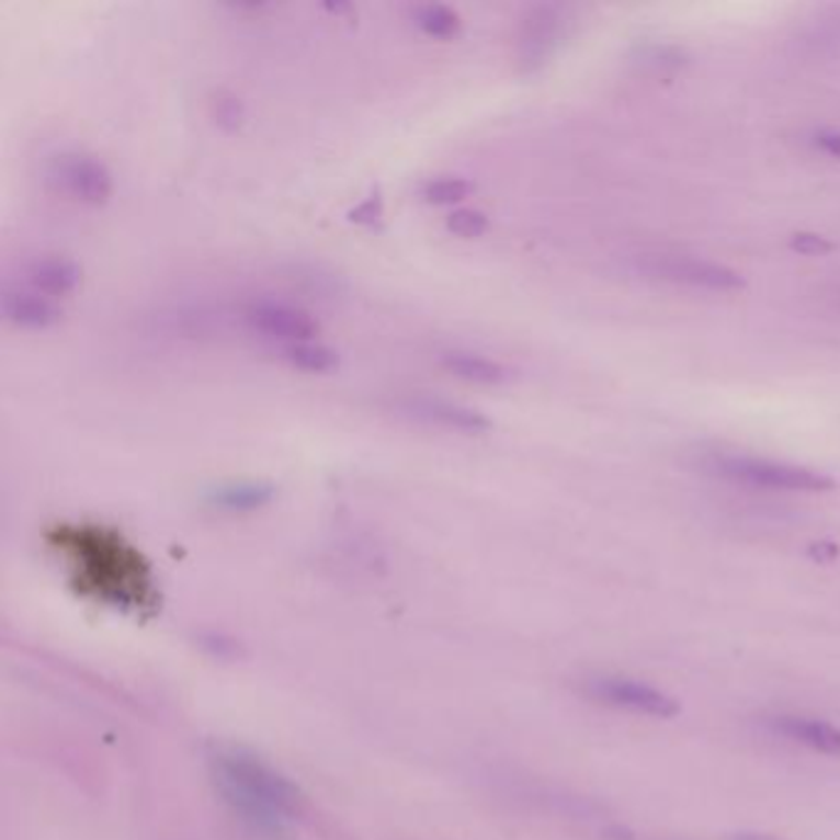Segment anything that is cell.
I'll return each instance as SVG.
<instances>
[{
    "label": "cell",
    "mask_w": 840,
    "mask_h": 840,
    "mask_svg": "<svg viewBox=\"0 0 840 840\" xmlns=\"http://www.w3.org/2000/svg\"><path fill=\"white\" fill-rule=\"evenodd\" d=\"M49 545L63 557L82 592L114 606L141 609L151 604V567L116 530L65 523L49 533Z\"/></svg>",
    "instance_id": "6da1fadb"
},
{
    "label": "cell",
    "mask_w": 840,
    "mask_h": 840,
    "mask_svg": "<svg viewBox=\"0 0 840 840\" xmlns=\"http://www.w3.org/2000/svg\"><path fill=\"white\" fill-rule=\"evenodd\" d=\"M217 792L259 833H284L302 814V796L262 757L242 747H223L209 759Z\"/></svg>",
    "instance_id": "7a4b0ae2"
},
{
    "label": "cell",
    "mask_w": 840,
    "mask_h": 840,
    "mask_svg": "<svg viewBox=\"0 0 840 840\" xmlns=\"http://www.w3.org/2000/svg\"><path fill=\"white\" fill-rule=\"evenodd\" d=\"M713 472L729 481L774 488V491H798V493H826L836 481L831 476L806 466H794L784 462H769L754 456H719L715 458Z\"/></svg>",
    "instance_id": "3957f363"
},
{
    "label": "cell",
    "mask_w": 840,
    "mask_h": 840,
    "mask_svg": "<svg viewBox=\"0 0 840 840\" xmlns=\"http://www.w3.org/2000/svg\"><path fill=\"white\" fill-rule=\"evenodd\" d=\"M634 266L648 279L710 288V292H735V288L745 286L742 274H737L735 269L690 254H638Z\"/></svg>",
    "instance_id": "277c9868"
},
{
    "label": "cell",
    "mask_w": 840,
    "mask_h": 840,
    "mask_svg": "<svg viewBox=\"0 0 840 840\" xmlns=\"http://www.w3.org/2000/svg\"><path fill=\"white\" fill-rule=\"evenodd\" d=\"M242 321L257 338L279 348L318 338L316 318L302 306L274 296H257L242 308Z\"/></svg>",
    "instance_id": "5b68a950"
},
{
    "label": "cell",
    "mask_w": 840,
    "mask_h": 840,
    "mask_svg": "<svg viewBox=\"0 0 840 840\" xmlns=\"http://www.w3.org/2000/svg\"><path fill=\"white\" fill-rule=\"evenodd\" d=\"M47 180L59 195L79 205L99 207L114 193V175L97 156L79 151L59 154L47 170Z\"/></svg>",
    "instance_id": "8992f818"
},
{
    "label": "cell",
    "mask_w": 840,
    "mask_h": 840,
    "mask_svg": "<svg viewBox=\"0 0 840 840\" xmlns=\"http://www.w3.org/2000/svg\"><path fill=\"white\" fill-rule=\"evenodd\" d=\"M395 412L402 419H409V422L439 429V432L449 434L478 436L491 429V419H488L481 409H474L464 402H454V399L436 395H402L395 402Z\"/></svg>",
    "instance_id": "52a82bcc"
},
{
    "label": "cell",
    "mask_w": 840,
    "mask_h": 840,
    "mask_svg": "<svg viewBox=\"0 0 840 840\" xmlns=\"http://www.w3.org/2000/svg\"><path fill=\"white\" fill-rule=\"evenodd\" d=\"M589 695L599 700V703L624 707L628 713L648 717L668 719L680 713V705L673 695L632 678H597L589 683Z\"/></svg>",
    "instance_id": "ba28073f"
},
{
    "label": "cell",
    "mask_w": 840,
    "mask_h": 840,
    "mask_svg": "<svg viewBox=\"0 0 840 840\" xmlns=\"http://www.w3.org/2000/svg\"><path fill=\"white\" fill-rule=\"evenodd\" d=\"M3 316L20 331H49L63 318V308L57 306L55 298H47L45 294L20 284L5 288Z\"/></svg>",
    "instance_id": "9c48e42d"
},
{
    "label": "cell",
    "mask_w": 840,
    "mask_h": 840,
    "mask_svg": "<svg viewBox=\"0 0 840 840\" xmlns=\"http://www.w3.org/2000/svg\"><path fill=\"white\" fill-rule=\"evenodd\" d=\"M79 282H82V272L79 266L67 257L45 254L30 262L25 269L23 284L33 288V292L45 294L47 298H67L77 292Z\"/></svg>",
    "instance_id": "30bf717a"
},
{
    "label": "cell",
    "mask_w": 840,
    "mask_h": 840,
    "mask_svg": "<svg viewBox=\"0 0 840 840\" xmlns=\"http://www.w3.org/2000/svg\"><path fill=\"white\" fill-rule=\"evenodd\" d=\"M774 729L796 745H804L814 752L828 757H840V727L826 723V719L804 717V715H782L774 719Z\"/></svg>",
    "instance_id": "8fae6325"
},
{
    "label": "cell",
    "mask_w": 840,
    "mask_h": 840,
    "mask_svg": "<svg viewBox=\"0 0 840 840\" xmlns=\"http://www.w3.org/2000/svg\"><path fill=\"white\" fill-rule=\"evenodd\" d=\"M439 363H442L449 375L472 385H501L510 377L503 363H498V360L484 353H476V350H446V353L439 357Z\"/></svg>",
    "instance_id": "7c38bea8"
},
{
    "label": "cell",
    "mask_w": 840,
    "mask_h": 840,
    "mask_svg": "<svg viewBox=\"0 0 840 840\" xmlns=\"http://www.w3.org/2000/svg\"><path fill=\"white\" fill-rule=\"evenodd\" d=\"M559 15L555 8H535L525 20L523 35H520V63L527 69H535L545 57L553 53L557 43Z\"/></svg>",
    "instance_id": "4fadbf2b"
},
{
    "label": "cell",
    "mask_w": 840,
    "mask_h": 840,
    "mask_svg": "<svg viewBox=\"0 0 840 840\" xmlns=\"http://www.w3.org/2000/svg\"><path fill=\"white\" fill-rule=\"evenodd\" d=\"M279 355L288 367L306 375H328L338 367L336 350L318 343V340H304V343L279 348Z\"/></svg>",
    "instance_id": "5bb4252c"
},
{
    "label": "cell",
    "mask_w": 840,
    "mask_h": 840,
    "mask_svg": "<svg viewBox=\"0 0 840 840\" xmlns=\"http://www.w3.org/2000/svg\"><path fill=\"white\" fill-rule=\"evenodd\" d=\"M415 27L429 39H454L462 30V18L449 5L429 3L412 8Z\"/></svg>",
    "instance_id": "9a60e30c"
},
{
    "label": "cell",
    "mask_w": 840,
    "mask_h": 840,
    "mask_svg": "<svg viewBox=\"0 0 840 840\" xmlns=\"http://www.w3.org/2000/svg\"><path fill=\"white\" fill-rule=\"evenodd\" d=\"M274 491L264 484H254V481H239V484H229L217 488L213 496V503L232 510V513H242V510H257L272 501Z\"/></svg>",
    "instance_id": "2e32d148"
},
{
    "label": "cell",
    "mask_w": 840,
    "mask_h": 840,
    "mask_svg": "<svg viewBox=\"0 0 840 840\" xmlns=\"http://www.w3.org/2000/svg\"><path fill=\"white\" fill-rule=\"evenodd\" d=\"M472 193V183L466 178H454V175H442V178H432L427 180L422 188V197L429 205H456L466 200V195Z\"/></svg>",
    "instance_id": "e0dca14e"
},
{
    "label": "cell",
    "mask_w": 840,
    "mask_h": 840,
    "mask_svg": "<svg viewBox=\"0 0 840 840\" xmlns=\"http://www.w3.org/2000/svg\"><path fill=\"white\" fill-rule=\"evenodd\" d=\"M446 229L462 239H478L488 232V217L481 209L456 207L446 219Z\"/></svg>",
    "instance_id": "ac0fdd59"
},
{
    "label": "cell",
    "mask_w": 840,
    "mask_h": 840,
    "mask_svg": "<svg viewBox=\"0 0 840 840\" xmlns=\"http://www.w3.org/2000/svg\"><path fill=\"white\" fill-rule=\"evenodd\" d=\"M788 247L802 257H826L836 249L831 239L818 232H796L792 235V239H788Z\"/></svg>",
    "instance_id": "d6986e66"
},
{
    "label": "cell",
    "mask_w": 840,
    "mask_h": 840,
    "mask_svg": "<svg viewBox=\"0 0 840 840\" xmlns=\"http://www.w3.org/2000/svg\"><path fill=\"white\" fill-rule=\"evenodd\" d=\"M816 144L824 154H828L831 158H840V132H831V128H826V132H818Z\"/></svg>",
    "instance_id": "ffe728a7"
},
{
    "label": "cell",
    "mask_w": 840,
    "mask_h": 840,
    "mask_svg": "<svg viewBox=\"0 0 840 840\" xmlns=\"http://www.w3.org/2000/svg\"><path fill=\"white\" fill-rule=\"evenodd\" d=\"M733 840H786V838H779L774 833H762V831H742L733 836Z\"/></svg>",
    "instance_id": "44dd1931"
}]
</instances>
